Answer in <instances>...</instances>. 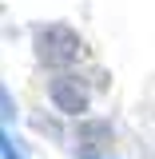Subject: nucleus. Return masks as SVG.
<instances>
[{
	"mask_svg": "<svg viewBox=\"0 0 155 159\" xmlns=\"http://www.w3.org/2000/svg\"><path fill=\"white\" fill-rule=\"evenodd\" d=\"M36 56L44 68H64L80 56V36L68 24H48L36 32Z\"/></svg>",
	"mask_w": 155,
	"mask_h": 159,
	"instance_id": "f257e3e1",
	"label": "nucleus"
},
{
	"mask_svg": "<svg viewBox=\"0 0 155 159\" xmlns=\"http://www.w3.org/2000/svg\"><path fill=\"white\" fill-rule=\"evenodd\" d=\"M48 96H52V103H56L64 116H84L88 111V88L76 76H56L48 84Z\"/></svg>",
	"mask_w": 155,
	"mask_h": 159,
	"instance_id": "f03ea898",
	"label": "nucleus"
}]
</instances>
